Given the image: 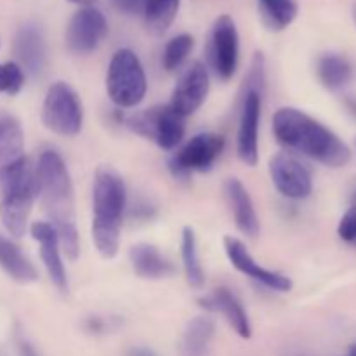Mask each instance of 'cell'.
Here are the masks:
<instances>
[{"instance_id": "obj_1", "label": "cell", "mask_w": 356, "mask_h": 356, "mask_svg": "<svg viewBox=\"0 0 356 356\" xmlns=\"http://www.w3.org/2000/svg\"><path fill=\"white\" fill-rule=\"evenodd\" d=\"M35 184L40 204L49 221L58 232L61 249L68 259L80 256V238L76 229L75 191L65 160L54 149H45L35 167Z\"/></svg>"}, {"instance_id": "obj_2", "label": "cell", "mask_w": 356, "mask_h": 356, "mask_svg": "<svg viewBox=\"0 0 356 356\" xmlns=\"http://www.w3.org/2000/svg\"><path fill=\"white\" fill-rule=\"evenodd\" d=\"M278 145L298 152L322 165L339 169L350 163L351 149L336 132L298 108H280L273 115Z\"/></svg>"}, {"instance_id": "obj_3", "label": "cell", "mask_w": 356, "mask_h": 356, "mask_svg": "<svg viewBox=\"0 0 356 356\" xmlns=\"http://www.w3.org/2000/svg\"><path fill=\"white\" fill-rule=\"evenodd\" d=\"M127 191L124 179L108 165L97 167L92 184V242L103 259H113L120 249V233Z\"/></svg>"}, {"instance_id": "obj_4", "label": "cell", "mask_w": 356, "mask_h": 356, "mask_svg": "<svg viewBox=\"0 0 356 356\" xmlns=\"http://www.w3.org/2000/svg\"><path fill=\"white\" fill-rule=\"evenodd\" d=\"M35 197V169L28 159L0 172V219L9 235L16 238L24 235Z\"/></svg>"}, {"instance_id": "obj_5", "label": "cell", "mask_w": 356, "mask_h": 356, "mask_svg": "<svg viewBox=\"0 0 356 356\" xmlns=\"http://www.w3.org/2000/svg\"><path fill=\"white\" fill-rule=\"evenodd\" d=\"M148 90L141 59L131 49H118L110 59L106 73V92L118 108H136L143 103Z\"/></svg>"}, {"instance_id": "obj_6", "label": "cell", "mask_w": 356, "mask_h": 356, "mask_svg": "<svg viewBox=\"0 0 356 356\" xmlns=\"http://www.w3.org/2000/svg\"><path fill=\"white\" fill-rule=\"evenodd\" d=\"M42 124L47 131L63 138H73L82 131L83 108L79 94L66 82L49 86L42 103Z\"/></svg>"}, {"instance_id": "obj_7", "label": "cell", "mask_w": 356, "mask_h": 356, "mask_svg": "<svg viewBox=\"0 0 356 356\" xmlns=\"http://www.w3.org/2000/svg\"><path fill=\"white\" fill-rule=\"evenodd\" d=\"M125 125L136 134L152 139L159 148L170 152L181 145L186 132L184 118L179 117L169 104L153 106L125 118Z\"/></svg>"}, {"instance_id": "obj_8", "label": "cell", "mask_w": 356, "mask_h": 356, "mask_svg": "<svg viewBox=\"0 0 356 356\" xmlns=\"http://www.w3.org/2000/svg\"><path fill=\"white\" fill-rule=\"evenodd\" d=\"M225 149V138L214 132L195 134L169 160V170L176 179H188L193 172H207Z\"/></svg>"}, {"instance_id": "obj_9", "label": "cell", "mask_w": 356, "mask_h": 356, "mask_svg": "<svg viewBox=\"0 0 356 356\" xmlns=\"http://www.w3.org/2000/svg\"><path fill=\"white\" fill-rule=\"evenodd\" d=\"M209 61L221 80L232 79L238 68L240 37L235 21L228 14H221L212 24L209 37Z\"/></svg>"}, {"instance_id": "obj_10", "label": "cell", "mask_w": 356, "mask_h": 356, "mask_svg": "<svg viewBox=\"0 0 356 356\" xmlns=\"http://www.w3.org/2000/svg\"><path fill=\"white\" fill-rule=\"evenodd\" d=\"M108 35V21L97 7H80L66 26V47L76 56L96 51Z\"/></svg>"}, {"instance_id": "obj_11", "label": "cell", "mask_w": 356, "mask_h": 356, "mask_svg": "<svg viewBox=\"0 0 356 356\" xmlns=\"http://www.w3.org/2000/svg\"><path fill=\"white\" fill-rule=\"evenodd\" d=\"M261 106H263V92L254 87H245L240 104L236 152L238 159L249 167H256L259 162Z\"/></svg>"}, {"instance_id": "obj_12", "label": "cell", "mask_w": 356, "mask_h": 356, "mask_svg": "<svg viewBox=\"0 0 356 356\" xmlns=\"http://www.w3.org/2000/svg\"><path fill=\"white\" fill-rule=\"evenodd\" d=\"M273 186L289 200H305L313 191L312 172L305 163L289 153H277L268 163Z\"/></svg>"}, {"instance_id": "obj_13", "label": "cell", "mask_w": 356, "mask_h": 356, "mask_svg": "<svg viewBox=\"0 0 356 356\" xmlns=\"http://www.w3.org/2000/svg\"><path fill=\"white\" fill-rule=\"evenodd\" d=\"M222 245H225L226 257H228V261L232 263V266L235 268L236 271L245 275L250 280L264 285V287L270 289V291L291 292V278L278 273V271H271L268 270V268L261 266V264L254 259V256L249 252V249H247L245 243H243L242 240H238L236 236L228 235L222 240Z\"/></svg>"}, {"instance_id": "obj_14", "label": "cell", "mask_w": 356, "mask_h": 356, "mask_svg": "<svg viewBox=\"0 0 356 356\" xmlns=\"http://www.w3.org/2000/svg\"><path fill=\"white\" fill-rule=\"evenodd\" d=\"M209 89H211V82H209V72L205 65L200 61L191 63L174 86L169 106L179 117H190L205 103Z\"/></svg>"}, {"instance_id": "obj_15", "label": "cell", "mask_w": 356, "mask_h": 356, "mask_svg": "<svg viewBox=\"0 0 356 356\" xmlns=\"http://www.w3.org/2000/svg\"><path fill=\"white\" fill-rule=\"evenodd\" d=\"M30 233L40 247L42 263L51 282L58 287V291H68V277L61 259V242L54 226L47 221H35L31 222Z\"/></svg>"}, {"instance_id": "obj_16", "label": "cell", "mask_w": 356, "mask_h": 356, "mask_svg": "<svg viewBox=\"0 0 356 356\" xmlns=\"http://www.w3.org/2000/svg\"><path fill=\"white\" fill-rule=\"evenodd\" d=\"M198 302L207 312L221 313L226 322L229 323V327L242 339H250L252 337V325H250L249 315H247L245 308L240 302V299L232 291H228L225 287H219L216 291H212L209 296L202 298Z\"/></svg>"}, {"instance_id": "obj_17", "label": "cell", "mask_w": 356, "mask_h": 356, "mask_svg": "<svg viewBox=\"0 0 356 356\" xmlns=\"http://www.w3.org/2000/svg\"><path fill=\"white\" fill-rule=\"evenodd\" d=\"M225 197L238 232L249 238H256L261 232V222L249 190L240 179L229 177L225 183Z\"/></svg>"}, {"instance_id": "obj_18", "label": "cell", "mask_w": 356, "mask_h": 356, "mask_svg": "<svg viewBox=\"0 0 356 356\" xmlns=\"http://www.w3.org/2000/svg\"><path fill=\"white\" fill-rule=\"evenodd\" d=\"M14 52L17 56V65L31 75H40L47 61V47L40 28L33 23H26L17 30L14 38Z\"/></svg>"}, {"instance_id": "obj_19", "label": "cell", "mask_w": 356, "mask_h": 356, "mask_svg": "<svg viewBox=\"0 0 356 356\" xmlns=\"http://www.w3.org/2000/svg\"><path fill=\"white\" fill-rule=\"evenodd\" d=\"M134 273L145 280H160L174 275V264L152 243H136L129 250Z\"/></svg>"}, {"instance_id": "obj_20", "label": "cell", "mask_w": 356, "mask_h": 356, "mask_svg": "<svg viewBox=\"0 0 356 356\" xmlns=\"http://www.w3.org/2000/svg\"><path fill=\"white\" fill-rule=\"evenodd\" d=\"M0 268L17 284H33L38 280V271L30 259L21 252L13 240L0 235Z\"/></svg>"}, {"instance_id": "obj_21", "label": "cell", "mask_w": 356, "mask_h": 356, "mask_svg": "<svg viewBox=\"0 0 356 356\" xmlns=\"http://www.w3.org/2000/svg\"><path fill=\"white\" fill-rule=\"evenodd\" d=\"M24 159V132L21 124L13 117L0 118V172Z\"/></svg>"}, {"instance_id": "obj_22", "label": "cell", "mask_w": 356, "mask_h": 356, "mask_svg": "<svg viewBox=\"0 0 356 356\" xmlns=\"http://www.w3.org/2000/svg\"><path fill=\"white\" fill-rule=\"evenodd\" d=\"M214 330V320L209 316H195L193 320H190L183 336V355L207 356Z\"/></svg>"}, {"instance_id": "obj_23", "label": "cell", "mask_w": 356, "mask_h": 356, "mask_svg": "<svg viewBox=\"0 0 356 356\" xmlns=\"http://www.w3.org/2000/svg\"><path fill=\"white\" fill-rule=\"evenodd\" d=\"M316 73H318L320 82L327 89L337 90L343 89L351 80V76H353V66H351V63L344 56L336 54V52H329V54H323L318 59Z\"/></svg>"}, {"instance_id": "obj_24", "label": "cell", "mask_w": 356, "mask_h": 356, "mask_svg": "<svg viewBox=\"0 0 356 356\" xmlns=\"http://www.w3.org/2000/svg\"><path fill=\"white\" fill-rule=\"evenodd\" d=\"M181 259H183L184 277L186 282L193 289H202L205 284V271L200 263V254H198L197 235L193 228L186 226L181 235Z\"/></svg>"}, {"instance_id": "obj_25", "label": "cell", "mask_w": 356, "mask_h": 356, "mask_svg": "<svg viewBox=\"0 0 356 356\" xmlns=\"http://www.w3.org/2000/svg\"><path fill=\"white\" fill-rule=\"evenodd\" d=\"M263 23L270 30L282 31L298 17V0H257Z\"/></svg>"}, {"instance_id": "obj_26", "label": "cell", "mask_w": 356, "mask_h": 356, "mask_svg": "<svg viewBox=\"0 0 356 356\" xmlns=\"http://www.w3.org/2000/svg\"><path fill=\"white\" fill-rule=\"evenodd\" d=\"M181 0H145V9L141 16L145 17L146 28L152 33L162 35L172 26Z\"/></svg>"}, {"instance_id": "obj_27", "label": "cell", "mask_w": 356, "mask_h": 356, "mask_svg": "<svg viewBox=\"0 0 356 356\" xmlns=\"http://www.w3.org/2000/svg\"><path fill=\"white\" fill-rule=\"evenodd\" d=\"M193 37L188 33H181L170 38L162 52L163 70H167V72H176L177 68H181L183 63L188 59V56H190V52L193 51Z\"/></svg>"}, {"instance_id": "obj_28", "label": "cell", "mask_w": 356, "mask_h": 356, "mask_svg": "<svg viewBox=\"0 0 356 356\" xmlns=\"http://www.w3.org/2000/svg\"><path fill=\"white\" fill-rule=\"evenodd\" d=\"M24 86V72L17 63H0V94L16 96Z\"/></svg>"}, {"instance_id": "obj_29", "label": "cell", "mask_w": 356, "mask_h": 356, "mask_svg": "<svg viewBox=\"0 0 356 356\" xmlns=\"http://www.w3.org/2000/svg\"><path fill=\"white\" fill-rule=\"evenodd\" d=\"M337 235L341 240L348 243H356V207L348 209L344 216L341 218L339 228H337Z\"/></svg>"}, {"instance_id": "obj_30", "label": "cell", "mask_w": 356, "mask_h": 356, "mask_svg": "<svg viewBox=\"0 0 356 356\" xmlns=\"http://www.w3.org/2000/svg\"><path fill=\"white\" fill-rule=\"evenodd\" d=\"M110 3L125 16H141L145 9V0H110Z\"/></svg>"}, {"instance_id": "obj_31", "label": "cell", "mask_w": 356, "mask_h": 356, "mask_svg": "<svg viewBox=\"0 0 356 356\" xmlns=\"http://www.w3.org/2000/svg\"><path fill=\"white\" fill-rule=\"evenodd\" d=\"M104 327H106V322L99 316H92V318L87 320V329L89 332H103Z\"/></svg>"}, {"instance_id": "obj_32", "label": "cell", "mask_w": 356, "mask_h": 356, "mask_svg": "<svg viewBox=\"0 0 356 356\" xmlns=\"http://www.w3.org/2000/svg\"><path fill=\"white\" fill-rule=\"evenodd\" d=\"M127 356H159V355H156L153 350H149V348L136 346V348H131V350L127 351Z\"/></svg>"}, {"instance_id": "obj_33", "label": "cell", "mask_w": 356, "mask_h": 356, "mask_svg": "<svg viewBox=\"0 0 356 356\" xmlns=\"http://www.w3.org/2000/svg\"><path fill=\"white\" fill-rule=\"evenodd\" d=\"M21 355L23 356H38L37 351H35L28 343H21Z\"/></svg>"}, {"instance_id": "obj_34", "label": "cell", "mask_w": 356, "mask_h": 356, "mask_svg": "<svg viewBox=\"0 0 356 356\" xmlns=\"http://www.w3.org/2000/svg\"><path fill=\"white\" fill-rule=\"evenodd\" d=\"M66 2L75 3V6L80 7H94V3H96L97 0H66Z\"/></svg>"}, {"instance_id": "obj_35", "label": "cell", "mask_w": 356, "mask_h": 356, "mask_svg": "<svg viewBox=\"0 0 356 356\" xmlns=\"http://www.w3.org/2000/svg\"><path fill=\"white\" fill-rule=\"evenodd\" d=\"M348 356H356V343L350 348V351H348Z\"/></svg>"}, {"instance_id": "obj_36", "label": "cell", "mask_w": 356, "mask_h": 356, "mask_svg": "<svg viewBox=\"0 0 356 356\" xmlns=\"http://www.w3.org/2000/svg\"><path fill=\"white\" fill-rule=\"evenodd\" d=\"M353 19H355V24H356V2L353 3Z\"/></svg>"}, {"instance_id": "obj_37", "label": "cell", "mask_w": 356, "mask_h": 356, "mask_svg": "<svg viewBox=\"0 0 356 356\" xmlns=\"http://www.w3.org/2000/svg\"><path fill=\"white\" fill-rule=\"evenodd\" d=\"M353 205L356 207V191H355V195H353Z\"/></svg>"}]
</instances>
